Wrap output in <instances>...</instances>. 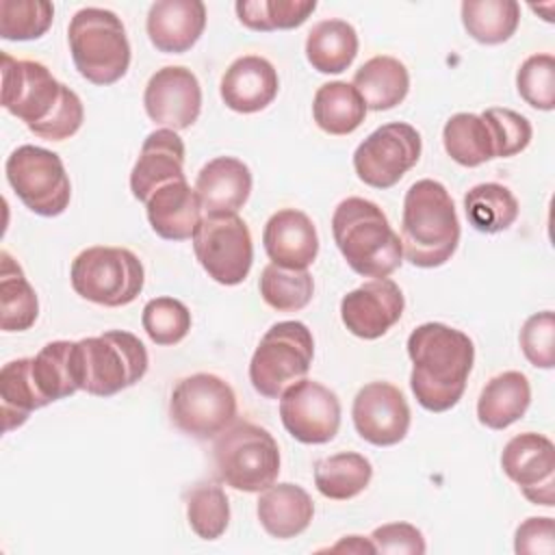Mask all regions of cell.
<instances>
[{"instance_id":"23","label":"cell","mask_w":555,"mask_h":555,"mask_svg":"<svg viewBox=\"0 0 555 555\" xmlns=\"http://www.w3.org/2000/svg\"><path fill=\"white\" fill-rule=\"evenodd\" d=\"M145 215L160 238L186 241L193 238L202 221V204L186 180L167 182L147 197Z\"/></svg>"},{"instance_id":"17","label":"cell","mask_w":555,"mask_h":555,"mask_svg":"<svg viewBox=\"0 0 555 555\" xmlns=\"http://www.w3.org/2000/svg\"><path fill=\"white\" fill-rule=\"evenodd\" d=\"M143 106L156 126L176 132L191 128L202 111V87L197 76L182 65L158 69L145 85Z\"/></svg>"},{"instance_id":"6","label":"cell","mask_w":555,"mask_h":555,"mask_svg":"<svg viewBox=\"0 0 555 555\" xmlns=\"http://www.w3.org/2000/svg\"><path fill=\"white\" fill-rule=\"evenodd\" d=\"M219 479L238 492H262L278 481L280 447L260 425L234 421L212 444Z\"/></svg>"},{"instance_id":"22","label":"cell","mask_w":555,"mask_h":555,"mask_svg":"<svg viewBox=\"0 0 555 555\" xmlns=\"http://www.w3.org/2000/svg\"><path fill=\"white\" fill-rule=\"evenodd\" d=\"M206 28V4L202 0H158L150 7L145 30L152 46L165 54L191 50Z\"/></svg>"},{"instance_id":"46","label":"cell","mask_w":555,"mask_h":555,"mask_svg":"<svg viewBox=\"0 0 555 555\" xmlns=\"http://www.w3.org/2000/svg\"><path fill=\"white\" fill-rule=\"evenodd\" d=\"M514 551L527 555L555 553V520L551 516H531L514 533Z\"/></svg>"},{"instance_id":"10","label":"cell","mask_w":555,"mask_h":555,"mask_svg":"<svg viewBox=\"0 0 555 555\" xmlns=\"http://www.w3.org/2000/svg\"><path fill=\"white\" fill-rule=\"evenodd\" d=\"M7 182L20 202L39 217H59L72 199V182L59 154L39 145H20L4 163Z\"/></svg>"},{"instance_id":"33","label":"cell","mask_w":555,"mask_h":555,"mask_svg":"<svg viewBox=\"0 0 555 555\" xmlns=\"http://www.w3.org/2000/svg\"><path fill=\"white\" fill-rule=\"evenodd\" d=\"M373 477L371 462L353 451L327 455L314 464V486L332 501H347L366 490Z\"/></svg>"},{"instance_id":"45","label":"cell","mask_w":555,"mask_h":555,"mask_svg":"<svg viewBox=\"0 0 555 555\" xmlns=\"http://www.w3.org/2000/svg\"><path fill=\"white\" fill-rule=\"evenodd\" d=\"M375 553L388 555H423L427 551L425 538L418 527L410 522H386L373 529L369 535Z\"/></svg>"},{"instance_id":"3","label":"cell","mask_w":555,"mask_h":555,"mask_svg":"<svg viewBox=\"0 0 555 555\" xmlns=\"http://www.w3.org/2000/svg\"><path fill=\"white\" fill-rule=\"evenodd\" d=\"M460 219L447 186L438 180H416L403 197V258L421 269L442 267L457 249Z\"/></svg>"},{"instance_id":"13","label":"cell","mask_w":555,"mask_h":555,"mask_svg":"<svg viewBox=\"0 0 555 555\" xmlns=\"http://www.w3.org/2000/svg\"><path fill=\"white\" fill-rule=\"evenodd\" d=\"M423 141L414 126L390 121L375 128L353 152L358 178L373 189L395 186L421 158Z\"/></svg>"},{"instance_id":"16","label":"cell","mask_w":555,"mask_h":555,"mask_svg":"<svg viewBox=\"0 0 555 555\" xmlns=\"http://www.w3.org/2000/svg\"><path fill=\"white\" fill-rule=\"evenodd\" d=\"M358 436L375 447L399 444L410 429V405L390 382L364 384L351 405Z\"/></svg>"},{"instance_id":"8","label":"cell","mask_w":555,"mask_h":555,"mask_svg":"<svg viewBox=\"0 0 555 555\" xmlns=\"http://www.w3.org/2000/svg\"><path fill=\"white\" fill-rule=\"evenodd\" d=\"M80 390L95 397H113L134 386L147 373V349L124 330L78 340Z\"/></svg>"},{"instance_id":"25","label":"cell","mask_w":555,"mask_h":555,"mask_svg":"<svg viewBox=\"0 0 555 555\" xmlns=\"http://www.w3.org/2000/svg\"><path fill=\"white\" fill-rule=\"evenodd\" d=\"M256 514L271 538L288 540L308 529L314 516V503L301 486L284 481L260 492Z\"/></svg>"},{"instance_id":"32","label":"cell","mask_w":555,"mask_h":555,"mask_svg":"<svg viewBox=\"0 0 555 555\" xmlns=\"http://www.w3.org/2000/svg\"><path fill=\"white\" fill-rule=\"evenodd\" d=\"M0 401L4 431L22 427L28 421L30 412L48 405L33 379V358H17L2 366Z\"/></svg>"},{"instance_id":"30","label":"cell","mask_w":555,"mask_h":555,"mask_svg":"<svg viewBox=\"0 0 555 555\" xmlns=\"http://www.w3.org/2000/svg\"><path fill=\"white\" fill-rule=\"evenodd\" d=\"M312 117L323 132L345 137L360 128L366 117V106L353 85L334 80L317 89L312 100Z\"/></svg>"},{"instance_id":"37","label":"cell","mask_w":555,"mask_h":555,"mask_svg":"<svg viewBox=\"0 0 555 555\" xmlns=\"http://www.w3.org/2000/svg\"><path fill=\"white\" fill-rule=\"evenodd\" d=\"M317 9V0H238L234 11L249 30L271 33L301 26Z\"/></svg>"},{"instance_id":"20","label":"cell","mask_w":555,"mask_h":555,"mask_svg":"<svg viewBox=\"0 0 555 555\" xmlns=\"http://www.w3.org/2000/svg\"><path fill=\"white\" fill-rule=\"evenodd\" d=\"M280 91V78L271 61L258 54H245L230 63L221 76L219 93L234 113H258L267 108Z\"/></svg>"},{"instance_id":"28","label":"cell","mask_w":555,"mask_h":555,"mask_svg":"<svg viewBox=\"0 0 555 555\" xmlns=\"http://www.w3.org/2000/svg\"><path fill=\"white\" fill-rule=\"evenodd\" d=\"M33 379L48 403L80 390L78 340H52L43 345L33 358Z\"/></svg>"},{"instance_id":"14","label":"cell","mask_w":555,"mask_h":555,"mask_svg":"<svg viewBox=\"0 0 555 555\" xmlns=\"http://www.w3.org/2000/svg\"><path fill=\"white\" fill-rule=\"evenodd\" d=\"M280 418L297 442L325 444L338 434L340 401L327 386L304 377L282 392Z\"/></svg>"},{"instance_id":"39","label":"cell","mask_w":555,"mask_h":555,"mask_svg":"<svg viewBox=\"0 0 555 555\" xmlns=\"http://www.w3.org/2000/svg\"><path fill=\"white\" fill-rule=\"evenodd\" d=\"M186 520L202 540H217L230 522V501L221 486L202 481L186 492Z\"/></svg>"},{"instance_id":"31","label":"cell","mask_w":555,"mask_h":555,"mask_svg":"<svg viewBox=\"0 0 555 555\" xmlns=\"http://www.w3.org/2000/svg\"><path fill=\"white\" fill-rule=\"evenodd\" d=\"M39 317V299L22 267L9 251H0V327L24 332Z\"/></svg>"},{"instance_id":"7","label":"cell","mask_w":555,"mask_h":555,"mask_svg":"<svg viewBox=\"0 0 555 555\" xmlns=\"http://www.w3.org/2000/svg\"><path fill=\"white\" fill-rule=\"evenodd\" d=\"M72 288L82 299L119 308L132 304L145 284V269L139 256L126 247L95 245L82 249L69 269Z\"/></svg>"},{"instance_id":"41","label":"cell","mask_w":555,"mask_h":555,"mask_svg":"<svg viewBox=\"0 0 555 555\" xmlns=\"http://www.w3.org/2000/svg\"><path fill=\"white\" fill-rule=\"evenodd\" d=\"M141 325L154 345H178L191 330V310L176 297H154L143 306Z\"/></svg>"},{"instance_id":"26","label":"cell","mask_w":555,"mask_h":555,"mask_svg":"<svg viewBox=\"0 0 555 555\" xmlns=\"http://www.w3.org/2000/svg\"><path fill=\"white\" fill-rule=\"evenodd\" d=\"M531 403V386L525 373L503 371L494 375L477 399V418L488 429H505L525 416Z\"/></svg>"},{"instance_id":"44","label":"cell","mask_w":555,"mask_h":555,"mask_svg":"<svg viewBox=\"0 0 555 555\" xmlns=\"http://www.w3.org/2000/svg\"><path fill=\"white\" fill-rule=\"evenodd\" d=\"M520 349L525 358L535 369L555 366V314L553 310H542L531 314L518 334Z\"/></svg>"},{"instance_id":"35","label":"cell","mask_w":555,"mask_h":555,"mask_svg":"<svg viewBox=\"0 0 555 555\" xmlns=\"http://www.w3.org/2000/svg\"><path fill=\"white\" fill-rule=\"evenodd\" d=\"M460 13L464 30L483 46L507 41L520 22V4L514 0H464Z\"/></svg>"},{"instance_id":"9","label":"cell","mask_w":555,"mask_h":555,"mask_svg":"<svg viewBox=\"0 0 555 555\" xmlns=\"http://www.w3.org/2000/svg\"><path fill=\"white\" fill-rule=\"evenodd\" d=\"M312 358L314 338L306 323H273L251 356L249 382L260 397L280 399L291 384L308 375Z\"/></svg>"},{"instance_id":"19","label":"cell","mask_w":555,"mask_h":555,"mask_svg":"<svg viewBox=\"0 0 555 555\" xmlns=\"http://www.w3.org/2000/svg\"><path fill=\"white\" fill-rule=\"evenodd\" d=\"M186 180L184 176V141L176 130L158 128L150 132L139 150V158L130 171V191L139 202L167 182Z\"/></svg>"},{"instance_id":"29","label":"cell","mask_w":555,"mask_h":555,"mask_svg":"<svg viewBox=\"0 0 555 555\" xmlns=\"http://www.w3.org/2000/svg\"><path fill=\"white\" fill-rule=\"evenodd\" d=\"M358 54V33L345 20H323L306 37V59L319 74L345 72Z\"/></svg>"},{"instance_id":"38","label":"cell","mask_w":555,"mask_h":555,"mask_svg":"<svg viewBox=\"0 0 555 555\" xmlns=\"http://www.w3.org/2000/svg\"><path fill=\"white\" fill-rule=\"evenodd\" d=\"M314 280L308 269L267 264L260 273V297L278 312H297L310 304Z\"/></svg>"},{"instance_id":"21","label":"cell","mask_w":555,"mask_h":555,"mask_svg":"<svg viewBox=\"0 0 555 555\" xmlns=\"http://www.w3.org/2000/svg\"><path fill=\"white\" fill-rule=\"evenodd\" d=\"M262 245L273 264L308 269L319 254V234L306 212L297 208H282L267 219Z\"/></svg>"},{"instance_id":"2","label":"cell","mask_w":555,"mask_h":555,"mask_svg":"<svg viewBox=\"0 0 555 555\" xmlns=\"http://www.w3.org/2000/svg\"><path fill=\"white\" fill-rule=\"evenodd\" d=\"M410 388L421 408L447 412L457 405L475 362V345L462 330L429 321L408 336Z\"/></svg>"},{"instance_id":"43","label":"cell","mask_w":555,"mask_h":555,"mask_svg":"<svg viewBox=\"0 0 555 555\" xmlns=\"http://www.w3.org/2000/svg\"><path fill=\"white\" fill-rule=\"evenodd\" d=\"M481 117L490 128L496 158L516 156L531 143L533 128L525 115L512 108H486Z\"/></svg>"},{"instance_id":"27","label":"cell","mask_w":555,"mask_h":555,"mask_svg":"<svg viewBox=\"0 0 555 555\" xmlns=\"http://www.w3.org/2000/svg\"><path fill=\"white\" fill-rule=\"evenodd\" d=\"M351 85L364 100L366 111H388L405 100L410 74L399 59L379 54L360 65Z\"/></svg>"},{"instance_id":"47","label":"cell","mask_w":555,"mask_h":555,"mask_svg":"<svg viewBox=\"0 0 555 555\" xmlns=\"http://www.w3.org/2000/svg\"><path fill=\"white\" fill-rule=\"evenodd\" d=\"M330 551L338 553V551H347V553H375V546L369 540H364L362 535H345L340 542H336L334 546H330Z\"/></svg>"},{"instance_id":"34","label":"cell","mask_w":555,"mask_h":555,"mask_svg":"<svg viewBox=\"0 0 555 555\" xmlns=\"http://www.w3.org/2000/svg\"><path fill=\"white\" fill-rule=\"evenodd\" d=\"M444 152L462 167H479L494 156V141L481 115L455 113L442 128Z\"/></svg>"},{"instance_id":"36","label":"cell","mask_w":555,"mask_h":555,"mask_svg":"<svg viewBox=\"0 0 555 555\" xmlns=\"http://www.w3.org/2000/svg\"><path fill=\"white\" fill-rule=\"evenodd\" d=\"M518 199L499 182L475 184L464 195V212L468 223L483 234H496L514 225L518 219Z\"/></svg>"},{"instance_id":"24","label":"cell","mask_w":555,"mask_h":555,"mask_svg":"<svg viewBox=\"0 0 555 555\" xmlns=\"http://www.w3.org/2000/svg\"><path fill=\"white\" fill-rule=\"evenodd\" d=\"M195 193L206 215L236 212L249 199L251 171L234 156H217L199 169Z\"/></svg>"},{"instance_id":"4","label":"cell","mask_w":555,"mask_h":555,"mask_svg":"<svg viewBox=\"0 0 555 555\" xmlns=\"http://www.w3.org/2000/svg\"><path fill=\"white\" fill-rule=\"evenodd\" d=\"M332 234L347 264L362 278H388L403 262L399 234L371 199H343L332 215Z\"/></svg>"},{"instance_id":"1","label":"cell","mask_w":555,"mask_h":555,"mask_svg":"<svg viewBox=\"0 0 555 555\" xmlns=\"http://www.w3.org/2000/svg\"><path fill=\"white\" fill-rule=\"evenodd\" d=\"M2 59V106L26 124V128L48 141L74 137L85 119V108L76 91L59 82L52 72L37 61Z\"/></svg>"},{"instance_id":"40","label":"cell","mask_w":555,"mask_h":555,"mask_svg":"<svg viewBox=\"0 0 555 555\" xmlns=\"http://www.w3.org/2000/svg\"><path fill=\"white\" fill-rule=\"evenodd\" d=\"M54 20V7L46 0H2L0 37L7 41H30L48 33Z\"/></svg>"},{"instance_id":"42","label":"cell","mask_w":555,"mask_h":555,"mask_svg":"<svg viewBox=\"0 0 555 555\" xmlns=\"http://www.w3.org/2000/svg\"><path fill=\"white\" fill-rule=\"evenodd\" d=\"M518 95L538 111L555 108V59L548 52L531 54L516 72Z\"/></svg>"},{"instance_id":"12","label":"cell","mask_w":555,"mask_h":555,"mask_svg":"<svg viewBox=\"0 0 555 555\" xmlns=\"http://www.w3.org/2000/svg\"><path fill=\"white\" fill-rule=\"evenodd\" d=\"M191 241L197 262L215 282L236 286L249 275L254 262L251 232L236 212L204 215Z\"/></svg>"},{"instance_id":"18","label":"cell","mask_w":555,"mask_h":555,"mask_svg":"<svg viewBox=\"0 0 555 555\" xmlns=\"http://www.w3.org/2000/svg\"><path fill=\"white\" fill-rule=\"evenodd\" d=\"M403 308L405 297L399 284L390 278H379L364 282L340 299V319L353 336L375 340L399 323Z\"/></svg>"},{"instance_id":"11","label":"cell","mask_w":555,"mask_h":555,"mask_svg":"<svg viewBox=\"0 0 555 555\" xmlns=\"http://www.w3.org/2000/svg\"><path fill=\"white\" fill-rule=\"evenodd\" d=\"M169 418L191 438H217L236 421V395L223 377L193 373L173 386L169 397Z\"/></svg>"},{"instance_id":"5","label":"cell","mask_w":555,"mask_h":555,"mask_svg":"<svg viewBox=\"0 0 555 555\" xmlns=\"http://www.w3.org/2000/svg\"><path fill=\"white\" fill-rule=\"evenodd\" d=\"M72 61L91 85L106 87L121 80L130 67V41L124 22L108 9L85 7L67 26Z\"/></svg>"},{"instance_id":"15","label":"cell","mask_w":555,"mask_h":555,"mask_svg":"<svg viewBox=\"0 0 555 555\" xmlns=\"http://www.w3.org/2000/svg\"><path fill=\"white\" fill-rule=\"evenodd\" d=\"M501 468L533 505H555V444L551 438L535 431L514 436L503 447Z\"/></svg>"}]
</instances>
